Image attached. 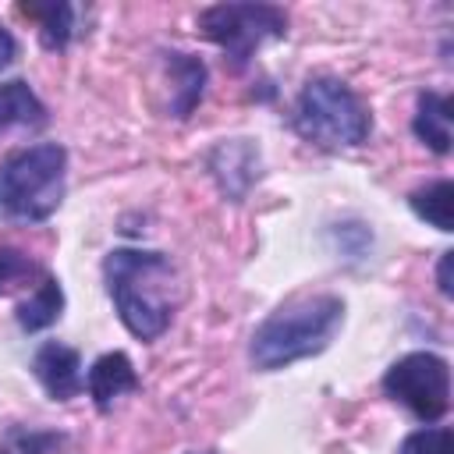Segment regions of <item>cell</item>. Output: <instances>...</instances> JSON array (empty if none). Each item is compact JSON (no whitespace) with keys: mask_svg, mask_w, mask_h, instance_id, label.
Here are the masks:
<instances>
[{"mask_svg":"<svg viewBox=\"0 0 454 454\" xmlns=\"http://www.w3.org/2000/svg\"><path fill=\"white\" fill-rule=\"evenodd\" d=\"M340 323H344V301L337 294L291 298L255 326L252 344H248V358L262 372L312 358V355L330 348Z\"/></svg>","mask_w":454,"mask_h":454,"instance_id":"obj_2","label":"cell"},{"mask_svg":"<svg viewBox=\"0 0 454 454\" xmlns=\"http://www.w3.org/2000/svg\"><path fill=\"white\" fill-rule=\"evenodd\" d=\"M85 387H89V397L99 411H110L117 397L138 390V372L131 365V358L124 351H106L92 362L89 376H85Z\"/></svg>","mask_w":454,"mask_h":454,"instance_id":"obj_8","label":"cell"},{"mask_svg":"<svg viewBox=\"0 0 454 454\" xmlns=\"http://www.w3.org/2000/svg\"><path fill=\"white\" fill-rule=\"evenodd\" d=\"M209 167H213V174H216L220 188H223L231 199H241V195H245V188L259 177V174L241 170V167H255V170H259V153H255L248 142H241V138H238V142H223V145H216V149H213Z\"/></svg>","mask_w":454,"mask_h":454,"instance_id":"obj_11","label":"cell"},{"mask_svg":"<svg viewBox=\"0 0 454 454\" xmlns=\"http://www.w3.org/2000/svg\"><path fill=\"white\" fill-rule=\"evenodd\" d=\"M103 280L121 323L138 340H156L181 301V273L170 255L153 248H114L103 259Z\"/></svg>","mask_w":454,"mask_h":454,"instance_id":"obj_1","label":"cell"},{"mask_svg":"<svg viewBox=\"0 0 454 454\" xmlns=\"http://www.w3.org/2000/svg\"><path fill=\"white\" fill-rule=\"evenodd\" d=\"M60 312H64V287H60L57 277L46 273V277L32 287V294L14 309V319H18V326H21L25 333H39V330L53 326V323L60 319Z\"/></svg>","mask_w":454,"mask_h":454,"instance_id":"obj_12","label":"cell"},{"mask_svg":"<svg viewBox=\"0 0 454 454\" xmlns=\"http://www.w3.org/2000/svg\"><path fill=\"white\" fill-rule=\"evenodd\" d=\"M14 57H18V39L0 25V71H4V67H11V64H14Z\"/></svg>","mask_w":454,"mask_h":454,"instance_id":"obj_20","label":"cell"},{"mask_svg":"<svg viewBox=\"0 0 454 454\" xmlns=\"http://www.w3.org/2000/svg\"><path fill=\"white\" fill-rule=\"evenodd\" d=\"M383 394L419 422H440L450 408V365L433 351H408L383 372Z\"/></svg>","mask_w":454,"mask_h":454,"instance_id":"obj_6","label":"cell"},{"mask_svg":"<svg viewBox=\"0 0 454 454\" xmlns=\"http://www.w3.org/2000/svg\"><path fill=\"white\" fill-rule=\"evenodd\" d=\"M43 124H46V106L28 89V82H21V78L0 82V131H7V128H43Z\"/></svg>","mask_w":454,"mask_h":454,"instance_id":"obj_13","label":"cell"},{"mask_svg":"<svg viewBox=\"0 0 454 454\" xmlns=\"http://www.w3.org/2000/svg\"><path fill=\"white\" fill-rule=\"evenodd\" d=\"M450 121H454V103L443 92H422L415 117H411V131L422 145H429L436 156L450 153Z\"/></svg>","mask_w":454,"mask_h":454,"instance_id":"obj_10","label":"cell"},{"mask_svg":"<svg viewBox=\"0 0 454 454\" xmlns=\"http://www.w3.org/2000/svg\"><path fill=\"white\" fill-rule=\"evenodd\" d=\"M163 57V67L167 74L174 78V89H170V117L184 121L192 117V110L202 103V92H206V64L192 53H181V50H167L160 53Z\"/></svg>","mask_w":454,"mask_h":454,"instance_id":"obj_9","label":"cell"},{"mask_svg":"<svg viewBox=\"0 0 454 454\" xmlns=\"http://www.w3.org/2000/svg\"><path fill=\"white\" fill-rule=\"evenodd\" d=\"M21 14L39 21V39L46 50H64L74 35V7L67 0H43V4L25 0Z\"/></svg>","mask_w":454,"mask_h":454,"instance_id":"obj_14","label":"cell"},{"mask_svg":"<svg viewBox=\"0 0 454 454\" xmlns=\"http://www.w3.org/2000/svg\"><path fill=\"white\" fill-rule=\"evenodd\" d=\"M32 372H35V380L43 383V390L53 401H71L85 387L82 355L74 348H67V344H57V340H46L32 355Z\"/></svg>","mask_w":454,"mask_h":454,"instance_id":"obj_7","label":"cell"},{"mask_svg":"<svg viewBox=\"0 0 454 454\" xmlns=\"http://www.w3.org/2000/svg\"><path fill=\"white\" fill-rule=\"evenodd\" d=\"M408 206L419 220L433 223L436 231H454V184L443 177V181H433L426 188H415L408 195Z\"/></svg>","mask_w":454,"mask_h":454,"instance_id":"obj_15","label":"cell"},{"mask_svg":"<svg viewBox=\"0 0 454 454\" xmlns=\"http://www.w3.org/2000/svg\"><path fill=\"white\" fill-rule=\"evenodd\" d=\"M57 443H64L60 433H43L28 426H11L0 436V454H50Z\"/></svg>","mask_w":454,"mask_h":454,"instance_id":"obj_17","label":"cell"},{"mask_svg":"<svg viewBox=\"0 0 454 454\" xmlns=\"http://www.w3.org/2000/svg\"><path fill=\"white\" fill-rule=\"evenodd\" d=\"M294 131L319 149H355L369 138L372 117L351 85L330 74H316L301 85L291 114Z\"/></svg>","mask_w":454,"mask_h":454,"instance_id":"obj_4","label":"cell"},{"mask_svg":"<svg viewBox=\"0 0 454 454\" xmlns=\"http://www.w3.org/2000/svg\"><path fill=\"white\" fill-rule=\"evenodd\" d=\"M199 32L227 53L234 71H241L262 43L287 35V14L277 4H213L199 11Z\"/></svg>","mask_w":454,"mask_h":454,"instance_id":"obj_5","label":"cell"},{"mask_svg":"<svg viewBox=\"0 0 454 454\" xmlns=\"http://www.w3.org/2000/svg\"><path fill=\"white\" fill-rule=\"evenodd\" d=\"M397 454H454V436L447 426H426L408 433Z\"/></svg>","mask_w":454,"mask_h":454,"instance_id":"obj_18","label":"cell"},{"mask_svg":"<svg viewBox=\"0 0 454 454\" xmlns=\"http://www.w3.org/2000/svg\"><path fill=\"white\" fill-rule=\"evenodd\" d=\"M43 277H46L43 266L28 252H21L14 245H0V298L18 294L25 287H35Z\"/></svg>","mask_w":454,"mask_h":454,"instance_id":"obj_16","label":"cell"},{"mask_svg":"<svg viewBox=\"0 0 454 454\" xmlns=\"http://www.w3.org/2000/svg\"><path fill=\"white\" fill-rule=\"evenodd\" d=\"M450 266H454V252H443V255H440V266H436V284H440V294H443V298H450V294H454Z\"/></svg>","mask_w":454,"mask_h":454,"instance_id":"obj_19","label":"cell"},{"mask_svg":"<svg viewBox=\"0 0 454 454\" xmlns=\"http://www.w3.org/2000/svg\"><path fill=\"white\" fill-rule=\"evenodd\" d=\"M67 188V149L57 142H39L11 153L0 163V220L7 223H43L50 220Z\"/></svg>","mask_w":454,"mask_h":454,"instance_id":"obj_3","label":"cell"}]
</instances>
